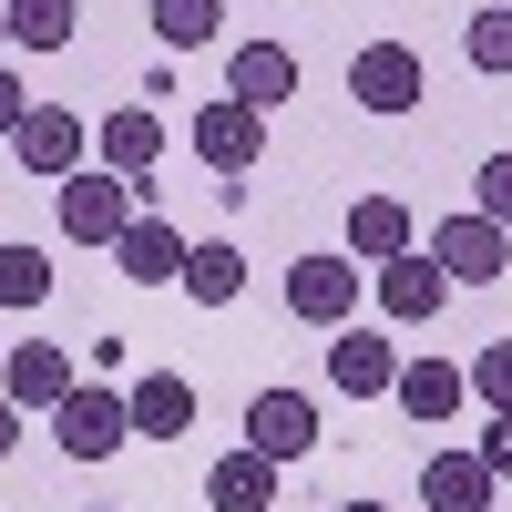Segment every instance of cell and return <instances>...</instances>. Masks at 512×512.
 Returning a JSON list of instances; mask_svg holds the SVG:
<instances>
[{
    "label": "cell",
    "mask_w": 512,
    "mask_h": 512,
    "mask_svg": "<svg viewBox=\"0 0 512 512\" xmlns=\"http://www.w3.org/2000/svg\"><path fill=\"white\" fill-rule=\"evenodd\" d=\"M52 195H62V236H72V246H103V256L123 246V226L144 216V185L103 175V164H82V175H72V185H52Z\"/></svg>",
    "instance_id": "6da1fadb"
},
{
    "label": "cell",
    "mask_w": 512,
    "mask_h": 512,
    "mask_svg": "<svg viewBox=\"0 0 512 512\" xmlns=\"http://www.w3.org/2000/svg\"><path fill=\"white\" fill-rule=\"evenodd\" d=\"M359 287H369V267H349V256H297L287 267V318L297 328H359Z\"/></svg>",
    "instance_id": "7a4b0ae2"
},
{
    "label": "cell",
    "mask_w": 512,
    "mask_h": 512,
    "mask_svg": "<svg viewBox=\"0 0 512 512\" xmlns=\"http://www.w3.org/2000/svg\"><path fill=\"white\" fill-rule=\"evenodd\" d=\"M349 103H359V113H379V123H400V113L431 103V72H420L410 41H369V52L349 62Z\"/></svg>",
    "instance_id": "3957f363"
},
{
    "label": "cell",
    "mask_w": 512,
    "mask_h": 512,
    "mask_svg": "<svg viewBox=\"0 0 512 512\" xmlns=\"http://www.w3.org/2000/svg\"><path fill=\"white\" fill-rule=\"evenodd\" d=\"M431 267H441L451 287H492V277L512 267V226H492L482 205H472V216H441V226H431Z\"/></svg>",
    "instance_id": "277c9868"
},
{
    "label": "cell",
    "mask_w": 512,
    "mask_h": 512,
    "mask_svg": "<svg viewBox=\"0 0 512 512\" xmlns=\"http://www.w3.org/2000/svg\"><path fill=\"white\" fill-rule=\"evenodd\" d=\"M11 154H21V175H41V185H72L82 164H93V123H82L72 103H41L21 134H11Z\"/></svg>",
    "instance_id": "5b68a950"
},
{
    "label": "cell",
    "mask_w": 512,
    "mask_h": 512,
    "mask_svg": "<svg viewBox=\"0 0 512 512\" xmlns=\"http://www.w3.org/2000/svg\"><path fill=\"white\" fill-rule=\"evenodd\" d=\"M52 441L72 461H113L123 441H134V410H123V390H103V379H82V390L52 410Z\"/></svg>",
    "instance_id": "8992f818"
},
{
    "label": "cell",
    "mask_w": 512,
    "mask_h": 512,
    "mask_svg": "<svg viewBox=\"0 0 512 512\" xmlns=\"http://www.w3.org/2000/svg\"><path fill=\"white\" fill-rule=\"evenodd\" d=\"M82 390V349H52V338H21L11 359H0V400L11 410H62Z\"/></svg>",
    "instance_id": "52a82bcc"
},
{
    "label": "cell",
    "mask_w": 512,
    "mask_h": 512,
    "mask_svg": "<svg viewBox=\"0 0 512 512\" xmlns=\"http://www.w3.org/2000/svg\"><path fill=\"white\" fill-rule=\"evenodd\" d=\"M246 451H267L277 472H287V461H308V451H318V400H308V390H256V400H246Z\"/></svg>",
    "instance_id": "ba28073f"
},
{
    "label": "cell",
    "mask_w": 512,
    "mask_h": 512,
    "mask_svg": "<svg viewBox=\"0 0 512 512\" xmlns=\"http://www.w3.org/2000/svg\"><path fill=\"white\" fill-rule=\"evenodd\" d=\"M256 154H267V113L256 103H205L195 113V164H216V175H256Z\"/></svg>",
    "instance_id": "9c48e42d"
},
{
    "label": "cell",
    "mask_w": 512,
    "mask_h": 512,
    "mask_svg": "<svg viewBox=\"0 0 512 512\" xmlns=\"http://www.w3.org/2000/svg\"><path fill=\"white\" fill-rule=\"evenodd\" d=\"M328 390H338V400H390V390H400V349H390L379 328H338V338H328Z\"/></svg>",
    "instance_id": "30bf717a"
},
{
    "label": "cell",
    "mask_w": 512,
    "mask_h": 512,
    "mask_svg": "<svg viewBox=\"0 0 512 512\" xmlns=\"http://www.w3.org/2000/svg\"><path fill=\"white\" fill-rule=\"evenodd\" d=\"M369 297H379V318L420 328V318H441V308H451V277L431 267V246H410V256H390V267L369 277Z\"/></svg>",
    "instance_id": "8fae6325"
},
{
    "label": "cell",
    "mask_w": 512,
    "mask_h": 512,
    "mask_svg": "<svg viewBox=\"0 0 512 512\" xmlns=\"http://www.w3.org/2000/svg\"><path fill=\"white\" fill-rule=\"evenodd\" d=\"M123 410H134V441H185L195 431V379L185 369H154L123 390Z\"/></svg>",
    "instance_id": "7c38bea8"
},
{
    "label": "cell",
    "mask_w": 512,
    "mask_h": 512,
    "mask_svg": "<svg viewBox=\"0 0 512 512\" xmlns=\"http://www.w3.org/2000/svg\"><path fill=\"white\" fill-rule=\"evenodd\" d=\"M390 400L420 420V431H441V420L472 400V369H451V359H400V390H390Z\"/></svg>",
    "instance_id": "4fadbf2b"
},
{
    "label": "cell",
    "mask_w": 512,
    "mask_h": 512,
    "mask_svg": "<svg viewBox=\"0 0 512 512\" xmlns=\"http://www.w3.org/2000/svg\"><path fill=\"white\" fill-rule=\"evenodd\" d=\"M164 164V113H144V103H123V113H103V175H123V185H144Z\"/></svg>",
    "instance_id": "5bb4252c"
},
{
    "label": "cell",
    "mask_w": 512,
    "mask_h": 512,
    "mask_svg": "<svg viewBox=\"0 0 512 512\" xmlns=\"http://www.w3.org/2000/svg\"><path fill=\"white\" fill-rule=\"evenodd\" d=\"M185 256H195V246L164 226V216H134V226H123V246H113V267L134 277V287H175V277H185Z\"/></svg>",
    "instance_id": "9a60e30c"
},
{
    "label": "cell",
    "mask_w": 512,
    "mask_h": 512,
    "mask_svg": "<svg viewBox=\"0 0 512 512\" xmlns=\"http://www.w3.org/2000/svg\"><path fill=\"white\" fill-rule=\"evenodd\" d=\"M420 502L431 512H492V461L482 451H431L420 461Z\"/></svg>",
    "instance_id": "2e32d148"
},
{
    "label": "cell",
    "mask_w": 512,
    "mask_h": 512,
    "mask_svg": "<svg viewBox=\"0 0 512 512\" xmlns=\"http://www.w3.org/2000/svg\"><path fill=\"white\" fill-rule=\"evenodd\" d=\"M410 246H420V226H410L400 195H359L349 205V256L359 267H390V256H410Z\"/></svg>",
    "instance_id": "e0dca14e"
},
{
    "label": "cell",
    "mask_w": 512,
    "mask_h": 512,
    "mask_svg": "<svg viewBox=\"0 0 512 512\" xmlns=\"http://www.w3.org/2000/svg\"><path fill=\"white\" fill-rule=\"evenodd\" d=\"M226 93H236V103H256V113H277V103L297 93V52H277V41H236Z\"/></svg>",
    "instance_id": "ac0fdd59"
},
{
    "label": "cell",
    "mask_w": 512,
    "mask_h": 512,
    "mask_svg": "<svg viewBox=\"0 0 512 512\" xmlns=\"http://www.w3.org/2000/svg\"><path fill=\"white\" fill-rule=\"evenodd\" d=\"M205 502L216 512H277V461L267 451H226L216 472H205Z\"/></svg>",
    "instance_id": "d6986e66"
},
{
    "label": "cell",
    "mask_w": 512,
    "mask_h": 512,
    "mask_svg": "<svg viewBox=\"0 0 512 512\" xmlns=\"http://www.w3.org/2000/svg\"><path fill=\"white\" fill-rule=\"evenodd\" d=\"M0 11H11L21 52H72V31H82V0H0Z\"/></svg>",
    "instance_id": "ffe728a7"
},
{
    "label": "cell",
    "mask_w": 512,
    "mask_h": 512,
    "mask_svg": "<svg viewBox=\"0 0 512 512\" xmlns=\"http://www.w3.org/2000/svg\"><path fill=\"white\" fill-rule=\"evenodd\" d=\"M185 297H205V308H236V297H246V256H236L226 236H205V246L185 256Z\"/></svg>",
    "instance_id": "44dd1931"
},
{
    "label": "cell",
    "mask_w": 512,
    "mask_h": 512,
    "mask_svg": "<svg viewBox=\"0 0 512 512\" xmlns=\"http://www.w3.org/2000/svg\"><path fill=\"white\" fill-rule=\"evenodd\" d=\"M41 297H52V256H41V246H0V318L41 308Z\"/></svg>",
    "instance_id": "7402d4cb"
},
{
    "label": "cell",
    "mask_w": 512,
    "mask_h": 512,
    "mask_svg": "<svg viewBox=\"0 0 512 512\" xmlns=\"http://www.w3.org/2000/svg\"><path fill=\"white\" fill-rule=\"evenodd\" d=\"M216 31H226L216 0H154V41H175V52H205Z\"/></svg>",
    "instance_id": "603a6c76"
},
{
    "label": "cell",
    "mask_w": 512,
    "mask_h": 512,
    "mask_svg": "<svg viewBox=\"0 0 512 512\" xmlns=\"http://www.w3.org/2000/svg\"><path fill=\"white\" fill-rule=\"evenodd\" d=\"M461 62H472V72H512V11H472V31H461Z\"/></svg>",
    "instance_id": "cb8c5ba5"
},
{
    "label": "cell",
    "mask_w": 512,
    "mask_h": 512,
    "mask_svg": "<svg viewBox=\"0 0 512 512\" xmlns=\"http://www.w3.org/2000/svg\"><path fill=\"white\" fill-rule=\"evenodd\" d=\"M472 400H482V410H492V420H502V410H512V338H492V349H482V359H472Z\"/></svg>",
    "instance_id": "d4e9b609"
},
{
    "label": "cell",
    "mask_w": 512,
    "mask_h": 512,
    "mask_svg": "<svg viewBox=\"0 0 512 512\" xmlns=\"http://www.w3.org/2000/svg\"><path fill=\"white\" fill-rule=\"evenodd\" d=\"M482 216H492V226H512V154H492V164H482Z\"/></svg>",
    "instance_id": "484cf974"
},
{
    "label": "cell",
    "mask_w": 512,
    "mask_h": 512,
    "mask_svg": "<svg viewBox=\"0 0 512 512\" xmlns=\"http://www.w3.org/2000/svg\"><path fill=\"white\" fill-rule=\"evenodd\" d=\"M31 113H41V103L21 93V72H11V62H0V134H21V123H31Z\"/></svg>",
    "instance_id": "4316f807"
},
{
    "label": "cell",
    "mask_w": 512,
    "mask_h": 512,
    "mask_svg": "<svg viewBox=\"0 0 512 512\" xmlns=\"http://www.w3.org/2000/svg\"><path fill=\"white\" fill-rule=\"evenodd\" d=\"M482 461H492V482H512V410H502L492 431H482Z\"/></svg>",
    "instance_id": "83f0119b"
},
{
    "label": "cell",
    "mask_w": 512,
    "mask_h": 512,
    "mask_svg": "<svg viewBox=\"0 0 512 512\" xmlns=\"http://www.w3.org/2000/svg\"><path fill=\"white\" fill-rule=\"evenodd\" d=\"M11 441H21V410H11V400H0V461H11Z\"/></svg>",
    "instance_id": "f1b7e54d"
},
{
    "label": "cell",
    "mask_w": 512,
    "mask_h": 512,
    "mask_svg": "<svg viewBox=\"0 0 512 512\" xmlns=\"http://www.w3.org/2000/svg\"><path fill=\"white\" fill-rule=\"evenodd\" d=\"M338 512H390V502H338Z\"/></svg>",
    "instance_id": "f546056e"
},
{
    "label": "cell",
    "mask_w": 512,
    "mask_h": 512,
    "mask_svg": "<svg viewBox=\"0 0 512 512\" xmlns=\"http://www.w3.org/2000/svg\"><path fill=\"white\" fill-rule=\"evenodd\" d=\"M0 52H11V11H0Z\"/></svg>",
    "instance_id": "4dcf8cb0"
},
{
    "label": "cell",
    "mask_w": 512,
    "mask_h": 512,
    "mask_svg": "<svg viewBox=\"0 0 512 512\" xmlns=\"http://www.w3.org/2000/svg\"><path fill=\"white\" fill-rule=\"evenodd\" d=\"M0 359H11V338H0Z\"/></svg>",
    "instance_id": "1f68e13d"
}]
</instances>
